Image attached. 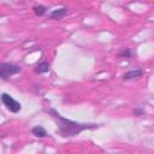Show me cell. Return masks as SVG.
<instances>
[{"label":"cell","mask_w":154,"mask_h":154,"mask_svg":"<svg viewBox=\"0 0 154 154\" xmlns=\"http://www.w3.org/2000/svg\"><path fill=\"white\" fill-rule=\"evenodd\" d=\"M31 134H32L34 136H36V137H40V138L47 136V131H46V129H45L43 126H41V125H36V126H34V128L31 129Z\"/></svg>","instance_id":"cell-7"},{"label":"cell","mask_w":154,"mask_h":154,"mask_svg":"<svg viewBox=\"0 0 154 154\" xmlns=\"http://www.w3.org/2000/svg\"><path fill=\"white\" fill-rule=\"evenodd\" d=\"M1 102L4 103V106H6V108L12 112V113H18L22 109V105L20 102H18L17 100H14L10 94L7 93H2L1 94Z\"/></svg>","instance_id":"cell-3"},{"label":"cell","mask_w":154,"mask_h":154,"mask_svg":"<svg viewBox=\"0 0 154 154\" xmlns=\"http://www.w3.org/2000/svg\"><path fill=\"white\" fill-rule=\"evenodd\" d=\"M67 14V8L66 7H61V8H57V10H53L51 13H49V18L51 19H63L65 16Z\"/></svg>","instance_id":"cell-5"},{"label":"cell","mask_w":154,"mask_h":154,"mask_svg":"<svg viewBox=\"0 0 154 154\" xmlns=\"http://www.w3.org/2000/svg\"><path fill=\"white\" fill-rule=\"evenodd\" d=\"M142 75H143V71H142L141 69H132V70L125 72V73L122 76V78H123L124 81H130V79L140 78V77H142Z\"/></svg>","instance_id":"cell-4"},{"label":"cell","mask_w":154,"mask_h":154,"mask_svg":"<svg viewBox=\"0 0 154 154\" xmlns=\"http://www.w3.org/2000/svg\"><path fill=\"white\" fill-rule=\"evenodd\" d=\"M32 10H34V12H35L37 16H43V14H46V12H47V7H46V6H42V5H36V6L32 7Z\"/></svg>","instance_id":"cell-8"},{"label":"cell","mask_w":154,"mask_h":154,"mask_svg":"<svg viewBox=\"0 0 154 154\" xmlns=\"http://www.w3.org/2000/svg\"><path fill=\"white\" fill-rule=\"evenodd\" d=\"M48 113L57 122V125H58L57 132L63 137H75L77 135H79L84 130H94V129L100 128V124L79 123V122H75V120L67 119V118L63 117L55 108H49Z\"/></svg>","instance_id":"cell-1"},{"label":"cell","mask_w":154,"mask_h":154,"mask_svg":"<svg viewBox=\"0 0 154 154\" xmlns=\"http://www.w3.org/2000/svg\"><path fill=\"white\" fill-rule=\"evenodd\" d=\"M20 70L22 69H20L19 65H16V64H12V63H1V65H0V77H1L2 81H6V79H8V77L19 73Z\"/></svg>","instance_id":"cell-2"},{"label":"cell","mask_w":154,"mask_h":154,"mask_svg":"<svg viewBox=\"0 0 154 154\" xmlns=\"http://www.w3.org/2000/svg\"><path fill=\"white\" fill-rule=\"evenodd\" d=\"M49 69H51V65H49V63L43 60V61L38 63V64L35 66V72H36V73H38V75H42V73H47V72L49 71Z\"/></svg>","instance_id":"cell-6"},{"label":"cell","mask_w":154,"mask_h":154,"mask_svg":"<svg viewBox=\"0 0 154 154\" xmlns=\"http://www.w3.org/2000/svg\"><path fill=\"white\" fill-rule=\"evenodd\" d=\"M143 113H144V111H143L141 107H136V108L134 109V114H135V116H142Z\"/></svg>","instance_id":"cell-10"},{"label":"cell","mask_w":154,"mask_h":154,"mask_svg":"<svg viewBox=\"0 0 154 154\" xmlns=\"http://www.w3.org/2000/svg\"><path fill=\"white\" fill-rule=\"evenodd\" d=\"M131 55H132V51L130 48H124L118 54L119 58H131Z\"/></svg>","instance_id":"cell-9"}]
</instances>
